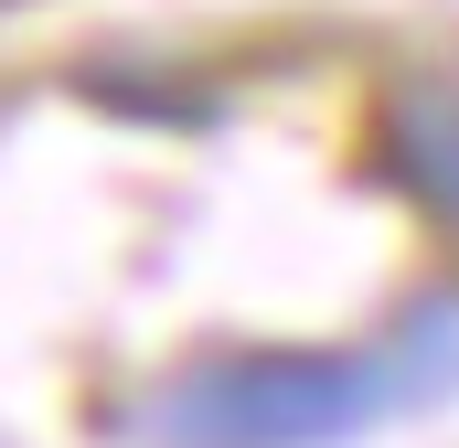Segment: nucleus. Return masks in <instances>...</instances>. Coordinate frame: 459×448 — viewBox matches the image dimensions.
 Segmentation results:
<instances>
[{"instance_id":"obj_1","label":"nucleus","mask_w":459,"mask_h":448,"mask_svg":"<svg viewBox=\"0 0 459 448\" xmlns=\"http://www.w3.org/2000/svg\"><path fill=\"white\" fill-rule=\"evenodd\" d=\"M385 341H225L150 384L139 438L150 448H352L395 417Z\"/></svg>"},{"instance_id":"obj_2","label":"nucleus","mask_w":459,"mask_h":448,"mask_svg":"<svg viewBox=\"0 0 459 448\" xmlns=\"http://www.w3.org/2000/svg\"><path fill=\"white\" fill-rule=\"evenodd\" d=\"M374 182L459 235V65H417L374 97Z\"/></svg>"},{"instance_id":"obj_3","label":"nucleus","mask_w":459,"mask_h":448,"mask_svg":"<svg viewBox=\"0 0 459 448\" xmlns=\"http://www.w3.org/2000/svg\"><path fill=\"white\" fill-rule=\"evenodd\" d=\"M385 363H395V395L406 406H449L459 395V289L406 299L395 332H385Z\"/></svg>"}]
</instances>
